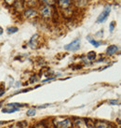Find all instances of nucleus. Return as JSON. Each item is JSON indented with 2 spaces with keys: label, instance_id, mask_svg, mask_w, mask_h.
Here are the masks:
<instances>
[{
  "label": "nucleus",
  "instance_id": "nucleus-4",
  "mask_svg": "<svg viewBox=\"0 0 121 128\" xmlns=\"http://www.w3.org/2000/svg\"><path fill=\"white\" fill-rule=\"evenodd\" d=\"M40 15L41 17L45 19H49L52 16V11H51V6L48 5H43L40 8Z\"/></svg>",
  "mask_w": 121,
  "mask_h": 128
},
{
  "label": "nucleus",
  "instance_id": "nucleus-20",
  "mask_svg": "<svg viewBox=\"0 0 121 128\" xmlns=\"http://www.w3.org/2000/svg\"><path fill=\"white\" fill-rule=\"evenodd\" d=\"M7 3H11V2H13V0H6Z\"/></svg>",
  "mask_w": 121,
  "mask_h": 128
},
{
  "label": "nucleus",
  "instance_id": "nucleus-6",
  "mask_svg": "<svg viewBox=\"0 0 121 128\" xmlns=\"http://www.w3.org/2000/svg\"><path fill=\"white\" fill-rule=\"evenodd\" d=\"M72 3H73V0H59L58 1L59 7L62 10H68L71 8Z\"/></svg>",
  "mask_w": 121,
  "mask_h": 128
},
{
  "label": "nucleus",
  "instance_id": "nucleus-5",
  "mask_svg": "<svg viewBox=\"0 0 121 128\" xmlns=\"http://www.w3.org/2000/svg\"><path fill=\"white\" fill-rule=\"evenodd\" d=\"M110 11H111V7H110V6H105V7H104V10H103V11L100 14V16L97 18V21H96L97 22H98V24H102V22H103L108 18Z\"/></svg>",
  "mask_w": 121,
  "mask_h": 128
},
{
  "label": "nucleus",
  "instance_id": "nucleus-3",
  "mask_svg": "<svg viewBox=\"0 0 121 128\" xmlns=\"http://www.w3.org/2000/svg\"><path fill=\"white\" fill-rule=\"evenodd\" d=\"M80 48V38H75L74 41L64 46V49L69 52H76Z\"/></svg>",
  "mask_w": 121,
  "mask_h": 128
},
{
  "label": "nucleus",
  "instance_id": "nucleus-18",
  "mask_svg": "<svg viewBox=\"0 0 121 128\" xmlns=\"http://www.w3.org/2000/svg\"><path fill=\"white\" fill-rule=\"evenodd\" d=\"M108 103H109V104H113V105H114V104H118V101H117V100H114V101L112 100V101H109Z\"/></svg>",
  "mask_w": 121,
  "mask_h": 128
},
{
  "label": "nucleus",
  "instance_id": "nucleus-1",
  "mask_svg": "<svg viewBox=\"0 0 121 128\" xmlns=\"http://www.w3.org/2000/svg\"><path fill=\"white\" fill-rule=\"evenodd\" d=\"M53 122L57 128H71L73 126L72 121L68 118H58L54 120Z\"/></svg>",
  "mask_w": 121,
  "mask_h": 128
},
{
  "label": "nucleus",
  "instance_id": "nucleus-8",
  "mask_svg": "<svg viewBox=\"0 0 121 128\" xmlns=\"http://www.w3.org/2000/svg\"><path fill=\"white\" fill-rule=\"evenodd\" d=\"M118 50V47L117 45H111L107 48L106 50V54L107 55H113V54H117Z\"/></svg>",
  "mask_w": 121,
  "mask_h": 128
},
{
  "label": "nucleus",
  "instance_id": "nucleus-10",
  "mask_svg": "<svg viewBox=\"0 0 121 128\" xmlns=\"http://www.w3.org/2000/svg\"><path fill=\"white\" fill-rule=\"evenodd\" d=\"M88 40H89V42L91 43V44H92L93 46H95L96 47V48H98V47L100 46L101 45V42L100 41H96V40H95V39H92V38H88Z\"/></svg>",
  "mask_w": 121,
  "mask_h": 128
},
{
  "label": "nucleus",
  "instance_id": "nucleus-7",
  "mask_svg": "<svg viewBox=\"0 0 121 128\" xmlns=\"http://www.w3.org/2000/svg\"><path fill=\"white\" fill-rule=\"evenodd\" d=\"M36 15H37V11L35 8H26L23 11V16L25 18H32V17H36Z\"/></svg>",
  "mask_w": 121,
  "mask_h": 128
},
{
  "label": "nucleus",
  "instance_id": "nucleus-22",
  "mask_svg": "<svg viewBox=\"0 0 121 128\" xmlns=\"http://www.w3.org/2000/svg\"><path fill=\"white\" fill-rule=\"evenodd\" d=\"M6 124V122H0V124Z\"/></svg>",
  "mask_w": 121,
  "mask_h": 128
},
{
  "label": "nucleus",
  "instance_id": "nucleus-17",
  "mask_svg": "<svg viewBox=\"0 0 121 128\" xmlns=\"http://www.w3.org/2000/svg\"><path fill=\"white\" fill-rule=\"evenodd\" d=\"M35 128H47V127L45 126V125H43V124H37V125H36V126Z\"/></svg>",
  "mask_w": 121,
  "mask_h": 128
},
{
  "label": "nucleus",
  "instance_id": "nucleus-9",
  "mask_svg": "<svg viewBox=\"0 0 121 128\" xmlns=\"http://www.w3.org/2000/svg\"><path fill=\"white\" fill-rule=\"evenodd\" d=\"M94 126H95V128H112L111 125L105 122H96Z\"/></svg>",
  "mask_w": 121,
  "mask_h": 128
},
{
  "label": "nucleus",
  "instance_id": "nucleus-19",
  "mask_svg": "<svg viewBox=\"0 0 121 128\" xmlns=\"http://www.w3.org/2000/svg\"><path fill=\"white\" fill-rule=\"evenodd\" d=\"M4 94H5V91H4V90H1V91H0V96H3Z\"/></svg>",
  "mask_w": 121,
  "mask_h": 128
},
{
  "label": "nucleus",
  "instance_id": "nucleus-2",
  "mask_svg": "<svg viewBox=\"0 0 121 128\" xmlns=\"http://www.w3.org/2000/svg\"><path fill=\"white\" fill-rule=\"evenodd\" d=\"M21 107H23V105L19 104V103L7 104V105L2 108V112H3V113H13L15 111H18Z\"/></svg>",
  "mask_w": 121,
  "mask_h": 128
},
{
  "label": "nucleus",
  "instance_id": "nucleus-14",
  "mask_svg": "<svg viewBox=\"0 0 121 128\" xmlns=\"http://www.w3.org/2000/svg\"><path fill=\"white\" fill-rule=\"evenodd\" d=\"M18 31V27H9V28H7V32L11 34V33H16Z\"/></svg>",
  "mask_w": 121,
  "mask_h": 128
},
{
  "label": "nucleus",
  "instance_id": "nucleus-13",
  "mask_svg": "<svg viewBox=\"0 0 121 128\" xmlns=\"http://www.w3.org/2000/svg\"><path fill=\"white\" fill-rule=\"evenodd\" d=\"M26 114H27V116H29V117L35 116V115H36V110H35V108H30V110H27Z\"/></svg>",
  "mask_w": 121,
  "mask_h": 128
},
{
  "label": "nucleus",
  "instance_id": "nucleus-12",
  "mask_svg": "<svg viewBox=\"0 0 121 128\" xmlns=\"http://www.w3.org/2000/svg\"><path fill=\"white\" fill-rule=\"evenodd\" d=\"M40 2H42L44 5H48V6H51L54 4V0H39Z\"/></svg>",
  "mask_w": 121,
  "mask_h": 128
},
{
  "label": "nucleus",
  "instance_id": "nucleus-21",
  "mask_svg": "<svg viewBox=\"0 0 121 128\" xmlns=\"http://www.w3.org/2000/svg\"><path fill=\"white\" fill-rule=\"evenodd\" d=\"M13 128H21V126H18V125H15V126H13Z\"/></svg>",
  "mask_w": 121,
  "mask_h": 128
},
{
  "label": "nucleus",
  "instance_id": "nucleus-23",
  "mask_svg": "<svg viewBox=\"0 0 121 128\" xmlns=\"http://www.w3.org/2000/svg\"><path fill=\"white\" fill-rule=\"evenodd\" d=\"M55 128H57V127H55Z\"/></svg>",
  "mask_w": 121,
  "mask_h": 128
},
{
  "label": "nucleus",
  "instance_id": "nucleus-16",
  "mask_svg": "<svg viewBox=\"0 0 121 128\" xmlns=\"http://www.w3.org/2000/svg\"><path fill=\"white\" fill-rule=\"evenodd\" d=\"M87 128H95V126H94L92 122H88L87 124Z\"/></svg>",
  "mask_w": 121,
  "mask_h": 128
},
{
  "label": "nucleus",
  "instance_id": "nucleus-11",
  "mask_svg": "<svg viewBox=\"0 0 121 128\" xmlns=\"http://www.w3.org/2000/svg\"><path fill=\"white\" fill-rule=\"evenodd\" d=\"M96 58V52H89L88 54V59L90 61H93Z\"/></svg>",
  "mask_w": 121,
  "mask_h": 128
},
{
  "label": "nucleus",
  "instance_id": "nucleus-15",
  "mask_svg": "<svg viewBox=\"0 0 121 128\" xmlns=\"http://www.w3.org/2000/svg\"><path fill=\"white\" fill-rule=\"evenodd\" d=\"M115 25H116V22H112L110 24V32H113V30L115 28Z\"/></svg>",
  "mask_w": 121,
  "mask_h": 128
}]
</instances>
